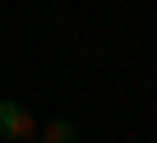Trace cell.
I'll list each match as a JSON object with an SVG mask.
<instances>
[{
    "mask_svg": "<svg viewBox=\"0 0 157 143\" xmlns=\"http://www.w3.org/2000/svg\"><path fill=\"white\" fill-rule=\"evenodd\" d=\"M0 138H5V143H28V138H37L33 111H28L23 102H14V97H0Z\"/></svg>",
    "mask_w": 157,
    "mask_h": 143,
    "instance_id": "obj_1",
    "label": "cell"
},
{
    "mask_svg": "<svg viewBox=\"0 0 157 143\" xmlns=\"http://www.w3.org/2000/svg\"><path fill=\"white\" fill-rule=\"evenodd\" d=\"M37 138H42V143H78V125L65 120V115H56V120L37 125Z\"/></svg>",
    "mask_w": 157,
    "mask_h": 143,
    "instance_id": "obj_2",
    "label": "cell"
}]
</instances>
